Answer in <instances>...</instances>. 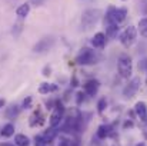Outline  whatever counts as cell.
I'll return each mask as SVG.
<instances>
[{
	"label": "cell",
	"mask_w": 147,
	"mask_h": 146,
	"mask_svg": "<svg viewBox=\"0 0 147 146\" xmlns=\"http://www.w3.org/2000/svg\"><path fill=\"white\" fill-rule=\"evenodd\" d=\"M98 60H100V56L97 54V52L90 48H83L76 56V63L80 66H92L98 63Z\"/></svg>",
	"instance_id": "6da1fadb"
},
{
	"label": "cell",
	"mask_w": 147,
	"mask_h": 146,
	"mask_svg": "<svg viewBox=\"0 0 147 146\" xmlns=\"http://www.w3.org/2000/svg\"><path fill=\"white\" fill-rule=\"evenodd\" d=\"M127 17V9L126 7H114V6H109L106 16H104V23H114V24H120L126 20Z\"/></svg>",
	"instance_id": "7a4b0ae2"
},
{
	"label": "cell",
	"mask_w": 147,
	"mask_h": 146,
	"mask_svg": "<svg viewBox=\"0 0 147 146\" xmlns=\"http://www.w3.org/2000/svg\"><path fill=\"white\" fill-rule=\"evenodd\" d=\"M117 70L123 79H130L133 73V62L127 53H121L117 60Z\"/></svg>",
	"instance_id": "3957f363"
},
{
	"label": "cell",
	"mask_w": 147,
	"mask_h": 146,
	"mask_svg": "<svg viewBox=\"0 0 147 146\" xmlns=\"http://www.w3.org/2000/svg\"><path fill=\"white\" fill-rule=\"evenodd\" d=\"M101 17V10L100 9H87L82 14V26L86 30H90L98 23Z\"/></svg>",
	"instance_id": "277c9868"
},
{
	"label": "cell",
	"mask_w": 147,
	"mask_h": 146,
	"mask_svg": "<svg viewBox=\"0 0 147 146\" xmlns=\"http://www.w3.org/2000/svg\"><path fill=\"white\" fill-rule=\"evenodd\" d=\"M64 112H66V107L63 105V100L60 99H56V105H54V109L50 115V119H49V123L51 128H57L60 126L63 117H64Z\"/></svg>",
	"instance_id": "5b68a950"
},
{
	"label": "cell",
	"mask_w": 147,
	"mask_h": 146,
	"mask_svg": "<svg viewBox=\"0 0 147 146\" xmlns=\"http://www.w3.org/2000/svg\"><path fill=\"white\" fill-rule=\"evenodd\" d=\"M137 33H139V32H137V29H136L134 26H129V27H126V29L119 35V40H120V43H121L124 48L129 49L136 43Z\"/></svg>",
	"instance_id": "8992f818"
},
{
	"label": "cell",
	"mask_w": 147,
	"mask_h": 146,
	"mask_svg": "<svg viewBox=\"0 0 147 146\" xmlns=\"http://www.w3.org/2000/svg\"><path fill=\"white\" fill-rule=\"evenodd\" d=\"M140 85H142V79L140 77H133L129 80V83L124 86L123 89V97L124 99H131V97L136 96V93L139 92L140 89Z\"/></svg>",
	"instance_id": "52a82bcc"
},
{
	"label": "cell",
	"mask_w": 147,
	"mask_h": 146,
	"mask_svg": "<svg viewBox=\"0 0 147 146\" xmlns=\"http://www.w3.org/2000/svg\"><path fill=\"white\" fill-rule=\"evenodd\" d=\"M53 45H54V37H51V36L43 37L33 46V52L34 53H46L53 48Z\"/></svg>",
	"instance_id": "ba28073f"
},
{
	"label": "cell",
	"mask_w": 147,
	"mask_h": 146,
	"mask_svg": "<svg viewBox=\"0 0 147 146\" xmlns=\"http://www.w3.org/2000/svg\"><path fill=\"white\" fill-rule=\"evenodd\" d=\"M98 89H100V82H98L97 79H90V80H87L83 85V92L87 96H96Z\"/></svg>",
	"instance_id": "9c48e42d"
},
{
	"label": "cell",
	"mask_w": 147,
	"mask_h": 146,
	"mask_svg": "<svg viewBox=\"0 0 147 146\" xmlns=\"http://www.w3.org/2000/svg\"><path fill=\"white\" fill-rule=\"evenodd\" d=\"M96 136L98 139H107V138H116V133H114V129L110 125L103 123V125H100L97 128Z\"/></svg>",
	"instance_id": "30bf717a"
},
{
	"label": "cell",
	"mask_w": 147,
	"mask_h": 146,
	"mask_svg": "<svg viewBox=\"0 0 147 146\" xmlns=\"http://www.w3.org/2000/svg\"><path fill=\"white\" fill-rule=\"evenodd\" d=\"M106 43H107V36L103 32H98L92 37V45L94 49H104Z\"/></svg>",
	"instance_id": "8fae6325"
},
{
	"label": "cell",
	"mask_w": 147,
	"mask_h": 146,
	"mask_svg": "<svg viewBox=\"0 0 147 146\" xmlns=\"http://www.w3.org/2000/svg\"><path fill=\"white\" fill-rule=\"evenodd\" d=\"M134 112H136V116L142 120V122H146L147 119V105L144 102H137L134 105Z\"/></svg>",
	"instance_id": "7c38bea8"
},
{
	"label": "cell",
	"mask_w": 147,
	"mask_h": 146,
	"mask_svg": "<svg viewBox=\"0 0 147 146\" xmlns=\"http://www.w3.org/2000/svg\"><path fill=\"white\" fill-rule=\"evenodd\" d=\"M30 126L32 128H36V126H42L43 123H45V116H43V113L40 112V109H36L34 110V113L30 116Z\"/></svg>",
	"instance_id": "4fadbf2b"
},
{
	"label": "cell",
	"mask_w": 147,
	"mask_h": 146,
	"mask_svg": "<svg viewBox=\"0 0 147 146\" xmlns=\"http://www.w3.org/2000/svg\"><path fill=\"white\" fill-rule=\"evenodd\" d=\"M57 90H59V86L56 83H47V82H45V83H42L39 86V93L40 95H49V93H54Z\"/></svg>",
	"instance_id": "5bb4252c"
},
{
	"label": "cell",
	"mask_w": 147,
	"mask_h": 146,
	"mask_svg": "<svg viewBox=\"0 0 147 146\" xmlns=\"http://www.w3.org/2000/svg\"><path fill=\"white\" fill-rule=\"evenodd\" d=\"M104 24H106V36L110 39H114L120 30L119 24H114V23H104Z\"/></svg>",
	"instance_id": "9a60e30c"
},
{
	"label": "cell",
	"mask_w": 147,
	"mask_h": 146,
	"mask_svg": "<svg viewBox=\"0 0 147 146\" xmlns=\"http://www.w3.org/2000/svg\"><path fill=\"white\" fill-rule=\"evenodd\" d=\"M42 136H43V139H45L47 143H51V142L59 136V129H57V128H51V126H50V129H47Z\"/></svg>",
	"instance_id": "2e32d148"
},
{
	"label": "cell",
	"mask_w": 147,
	"mask_h": 146,
	"mask_svg": "<svg viewBox=\"0 0 147 146\" xmlns=\"http://www.w3.org/2000/svg\"><path fill=\"white\" fill-rule=\"evenodd\" d=\"M29 13H30V3H23V4H20V6L16 9V14H17L20 19L27 17Z\"/></svg>",
	"instance_id": "e0dca14e"
},
{
	"label": "cell",
	"mask_w": 147,
	"mask_h": 146,
	"mask_svg": "<svg viewBox=\"0 0 147 146\" xmlns=\"http://www.w3.org/2000/svg\"><path fill=\"white\" fill-rule=\"evenodd\" d=\"M19 113H20V107H19L17 105H11V106H9V107L6 109V112H4V115H6L7 119H14V117L19 116Z\"/></svg>",
	"instance_id": "ac0fdd59"
},
{
	"label": "cell",
	"mask_w": 147,
	"mask_h": 146,
	"mask_svg": "<svg viewBox=\"0 0 147 146\" xmlns=\"http://www.w3.org/2000/svg\"><path fill=\"white\" fill-rule=\"evenodd\" d=\"M14 145L16 146H29L30 145V139H29L26 135L19 133V135L14 136Z\"/></svg>",
	"instance_id": "d6986e66"
},
{
	"label": "cell",
	"mask_w": 147,
	"mask_h": 146,
	"mask_svg": "<svg viewBox=\"0 0 147 146\" xmlns=\"http://www.w3.org/2000/svg\"><path fill=\"white\" fill-rule=\"evenodd\" d=\"M137 32L140 33L142 37L147 39V17H143L139 20V24H137Z\"/></svg>",
	"instance_id": "ffe728a7"
},
{
	"label": "cell",
	"mask_w": 147,
	"mask_h": 146,
	"mask_svg": "<svg viewBox=\"0 0 147 146\" xmlns=\"http://www.w3.org/2000/svg\"><path fill=\"white\" fill-rule=\"evenodd\" d=\"M0 135H1L3 138H10V136H13V135H14V125H13V123L4 125L3 129L0 130Z\"/></svg>",
	"instance_id": "44dd1931"
},
{
	"label": "cell",
	"mask_w": 147,
	"mask_h": 146,
	"mask_svg": "<svg viewBox=\"0 0 147 146\" xmlns=\"http://www.w3.org/2000/svg\"><path fill=\"white\" fill-rule=\"evenodd\" d=\"M59 146H77V141H73L71 138H67V136H61Z\"/></svg>",
	"instance_id": "7402d4cb"
},
{
	"label": "cell",
	"mask_w": 147,
	"mask_h": 146,
	"mask_svg": "<svg viewBox=\"0 0 147 146\" xmlns=\"http://www.w3.org/2000/svg\"><path fill=\"white\" fill-rule=\"evenodd\" d=\"M106 107H107V99H106V97L98 99V102H97V113L98 115H101V113L106 110Z\"/></svg>",
	"instance_id": "603a6c76"
},
{
	"label": "cell",
	"mask_w": 147,
	"mask_h": 146,
	"mask_svg": "<svg viewBox=\"0 0 147 146\" xmlns=\"http://www.w3.org/2000/svg\"><path fill=\"white\" fill-rule=\"evenodd\" d=\"M22 30H23V23H22V22H17V23H14L11 33H13V36H14V37H17V36L20 35V32H22Z\"/></svg>",
	"instance_id": "cb8c5ba5"
},
{
	"label": "cell",
	"mask_w": 147,
	"mask_h": 146,
	"mask_svg": "<svg viewBox=\"0 0 147 146\" xmlns=\"http://www.w3.org/2000/svg\"><path fill=\"white\" fill-rule=\"evenodd\" d=\"M34 145L36 146H50V143H47V142L43 139L42 135H37V136H34Z\"/></svg>",
	"instance_id": "d4e9b609"
},
{
	"label": "cell",
	"mask_w": 147,
	"mask_h": 146,
	"mask_svg": "<svg viewBox=\"0 0 147 146\" xmlns=\"http://www.w3.org/2000/svg\"><path fill=\"white\" fill-rule=\"evenodd\" d=\"M86 96H87V95H86V93H84L83 90L77 92V93H76V105H77V106H80V105H82V103L84 102Z\"/></svg>",
	"instance_id": "484cf974"
},
{
	"label": "cell",
	"mask_w": 147,
	"mask_h": 146,
	"mask_svg": "<svg viewBox=\"0 0 147 146\" xmlns=\"http://www.w3.org/2000/svg\"><path fill=\"white\" fill-rule=\"evenodd\" d=\"M139 70L146 73V85H147V59H143L139 62Z\"/></svg>",
	"instance_id": "4316f807"
},
{
	"label": "cell",
	"mask_w": 147,
	"mask_h": 146,
	"mask_svg": "<svg viewBox=\"0 0 147 146\" xmlns=\"http://www.w3.org/2000/svg\"><path fill=\"white\" fill-rule=\"evenodd\" d=\"M22 107H23V109H30V107H32V97H30V96L26 97V99L23 100Z\"/></svg>",
	"instance_id": "83f0119b"
},
{
	"label": "cell",
	"mask_w": 147,
	"mask_h": 146,
	"mask_svg": "<svg viewBox=\"0 0 147 146\" xmlns=\"http://www.w3.org/2000/svg\"><path fill=\"white\" fill-rule=\"evenodd\" d=\"M133 126H134V123H133L131 119H127V120L123 123V129H124V130H126V129H131Z\"/></svg>",
	"instance_id": "f1b7e54d"
},
{
	"label": "cell",
	"mask_w": 147,
	"mask_h": 146,
	"mask_svg": "<svg viewBox=\"0 0 147 146\" xmlns=\"http://www.w3.org/2000/svg\"><path fill=\"white\" fill-rule=\"evenodd\" d=\"M42 75H43L45 77H49L50 75H51V67H50V66H45L43 70H42Z\"/></svg>",
	"instance_id": "f546056e"
},
{
	"label": "cell",
	"mask_w": 147,
	"mask_h": 146,
	"mask_svg": "<svg viewBox=\"0 0 147 146\" xmlns=\"http://www.w3.org/2000/svg\"><path fill=\"white\" fill-rule=\"evenodd\" d=\"M70 83H71V88H77V86H79V79H77V76H76V75H73V76H71Z\"/></svg>",
	"instance_id": "4dcf8cb0"
},
{
	"label": "cell",
	"mask_w": 147,
	"mask_h": 146,
	"mask_svg": "<svg viewBox=\"0 0 147 146\" xmlns=\"http://www.w3.org/2000/svg\"><path fill=\"white\" fill-rule=\"evenodd\" d=\"M45 1H46V0H29V3H30V4L37 6V7H39V6H42V4H45Z\"/></svg>",
	"instance_id": "1f68e13d"
},
{
	"label": "cell",
	"mask_w": 147,
	"mask_h": 146,
	"mask_svg": "<svg viewBox=\"0 0 147 146\" xmlns=\"http://www.w3.org/2000/svg\"><path fill=\"white\" fill-rule=\"evenodd\" d=\"M0 146H16V145H13V143H9V142H1V143H0Z\"/></svg>",
	"instance_id": "d6a6232c"
},
{
	"label": "cell",
	"mask_w": 147,
	"mask_h": 146,
	"mask_svg": "<svg viewBox=\"0 0 147 146\" xmlns=\"http://www.w3.org/2000/svg\"><path fill=\"white\" fill-rule=\"evenodd\" d=\"M4 105H6V100H4V99H0V109H1Z\"/></svg>",
	"instance_id": "836d02e7"
},
{
	"label": "cell",
	"mask_w": 147,
	"mask_h": 146,
	"mask_svg": "<svg viewBox=\"0 0 147 146\" xmlns=\"http://www.w3.org/2000/svg\"><path fill=\"white\" fill-rule=\"evenodd\" d=\"M137 146H146V143H139Z\"/></svg>",
	"instance_id": "e575fe53"
},
{
	"label": "cell",
	"mask_w": 147,
	"mask_h": 146,
	"mask_svg": "<svg viewBox=\"0 0 147 146\" xmlns=\"http://www.w3.org/2000/svg\"><path fill=\"white\" fill-rule=\"evenodd\" d=\"M113 146H120V145H119V143H114V145H113Z\"/></svg>",
	"instance_id": "d590c367"
},
{
	"label": "cell",
	"mask_w": 147,
	"mask_h": 146,
	"mask_svg": "<svg viewBox=\"0 0 147 146\" xmlns=\"http://www.w3.org/2000/svg\"><path fill=\"white\" fill-rule=\"evenodd\" d=\"M144 123H146V125H147V119H146V122H144Z\"/></svg>",
	"instance_id": "8d00e7d4"
},
{
	"label": "cell",
	"mask_w": 147,
	"mask_h": 146,
	"mask_svg": "<svg viewBox=\"0 0 147 146\" xmlns=\"http://www.w3.org/2000/svg\"><path fill=\"white\" fill-rule=\"evenodd\" d=\"M121 1H126V0H121Z\"/></svg>",
	"instance_id": "74e56055"
}]
</instances>
